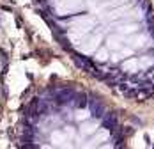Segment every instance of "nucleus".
<instances>
[{
	"label": "nucleus",
	"instance_id": "1",
	"mask_svg": "<svg viewBox=\"0 0 154 149\" xmlns=\"http://www.w3.org/2000/svg\"><path fill=\"white\" fill-rule=\"evenodd\" d=\"M67 25H69L71 34H75V37L83 39V36H87V34L94 29L96 20L91 18V16H76V18H73Z\"/></svg>",
	"mask_w": 154,
	"mask_h": 149
},
{
	"label": "nucleus",
	"instance_id": "2",
	"mask_svg": "<svg viewBox=\"0 0 154 149\" xmlns=\"http://www.w3.org/2000/svg\"><path fill=\"white\" fill-rule=\"evenodd\" d=\"M51 4L59 16H69L83 9V0H53Z\"/></svg>",
	"mask_w": 154,
	"mask_h": 149
},
{
	"label": "nucleus",
	"instance_id": "3",
	"mask_svg": "<svg viewBox=\"0 0 154 149\" xmlns=\"http://www.w3.org/2000/svg\"><path fill=\"white\" fill-rule=\"evenodd\" d=\"M99 41H101V36L99 34H94V36H83V43L80 45V52L82 53H94L97 48H99Z\"/></svg>",
	"mask_w": 154,
	"mask_h": 149
},
{
	"label": "nucleus",
	"instance_id": "4",
	"mask_svg": "<svg viewBox=\"0 0 154 149\" xmlns=\"http://www.w3.org/2000/svg\"><path fill=\"white\" fill-rule=\"evenodd\" d=\"M121 69H122L124 73L128 74H138L142 71V66H140L138 62V57H129V59H126L121 64Z\"/></svg>",
	"mask_w": 154,
	"mask_h": 149
},
{
	"label": "nucleus",
	"instance_id": "5",
	"mask_svg": "<svg viewBox=\"0 0 154 149\" xmlns=\"http://www.w3.org/2000/svg\"><path fill=\"white\" fill-rule=\"evenodd\" d=\"M97 130H99V122H97V121H87V119H85L83 122H82L80 133L87 137V135H94Z\"/></svg>",
	"mask_w": 154,
	"mask_h": 149
},
{
	"label": "nucleus",
	"instance_id": "6",
	"mask_svg": "<svg viewBox=\"0 0 154 149\" xmlns=\"http://www.w3.org/2000/svg\"><path fill=\"white\" fill-rule=\"evenodd\" d=\"M140 30V25L137 21H133V23H126V25H121L119 29H117V34L119 36H128V34H137Z\"/></svg>",
	"mask_w": 154,
	"mask_h": 149
},
{
	"label": "nucleus",
	"instance_id": "7",
	"mask_svg": "<svg viewBox=\"0 0 154 149\" xmlns=\"http://www.w3.org/2000/svg\"><path fill=\"white\" fill-rule=\"evenodd\" d=\"M110 138V128L106 130H99L97 135H94L92 138H91V142H92V146H97V144H101V142H105Z\"/></svg>",
	"mask_w": 154,
	"mask_h": 149
},
{
	"label": "nucleus",
	"instance_id": "8",
	"mask_svg": "<svg viewBox=\"0 0 154 149\" xmlns=\"http://www.w3.org/2000/svg\"><path fill=\"white\" fill-rule=\"evenodd\" d=\"M145 41H147V37L143 34L133 36V37H129V48H145Z\"/></svg>",
	"mask_w": 154,
	"mask_h": 149
},
{
	"label": "nucleus",
	"instance_id": "9",
	"mask_svg": "<svg viewBox=\"0 0 154 149\" xmlns=\"http://www.w3.org/2000/svg\"><path fill=\"white\" fill-rule=\"evenodd\" d=\"M106 48L110 50H121L122 48V39H121V36H110L106 41Z\"/></svg>",
	"mask_w": 154,
	"mask_h": 149
},
{
	"label": "nucleus",
	"instance_id": "10",
	"mask_svg": "<svg viewBox=\"0 0 154 149\" xmlns=\"http://www.w3.org/2000/svg\"><path fill=\"white\" fill-rule=\"evenodd\" d=\"M51 140H53L55 144H62V142H67L69 137H66L60 130H57V132H53V135H51Z\"/></svg>",
	"mask_w": 154,
	"mask_h": 149
},
{
	"label": "nucleus",
	"instance_id": "11",
	"mask_svg": "<svg viewBox=\"0 0 154 149\" xmlns=\"http://www.w3.org/2000/svg\"><path fill=\"white\" fill-rule=\"evenodd\" d=\"M94 59H96V62H106L108 60V48H101V50H97L96 55H94Z\"/></svg>",
	"mask_w": 154,
	"mask_h": 149
},
{
	"label": "nucleus",
	"instance_id": "12",
	"mask_svg": "<svg viewBox=\"0 0 154 149\" xmlns=\"http://www.w3.org/2000/svg\"><path fill=\"white\" fill-rule=\"evenodd\" d=\"M89 117H91V112L89 110H78V114L75 116L76 121H85V119H89Z\"/></svg>",
	"mask_w": 154,
	"mask_h": 149
}]
</instances>
